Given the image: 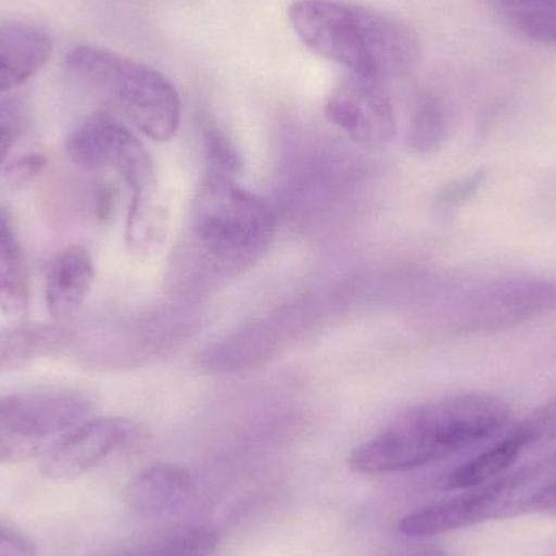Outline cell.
<instances>
[{
  "label": "cell",
  "instance_id": "1",
  "mask_svg": "<svg viewBox=\"0 0 556 556\" xmlns=\"http://www.w3.org/2000/svg\"><path fill=\"white\" fill-rule=\"evenodd\" d=\"M511 407L483 392L447 395L399 415L350 454L355 472H407L453 456L505 430Z\"/></svg>",
  "mask_w": 556,
  "mask_h": 556
},
{
  "label": "cell",
  "instance_id": "2",
  "mask_svg": "<svg viewBox=\"0 0 556 556\" xmlns=\"http://www.w3.org/2000/svg\"><path fill=\"white\" fill-rule=\"evenodd\" d=\"M288 18L307 49L356 77L391 80L420 65L417 31L389 13L346 0H296Z\"/></svg>",
  "mask_w": 556,
  "mask_h": 556
},
{
  "label": "cell",
  "instance_id": "3",
  "mask_svg": "<svg viewBox=\"0 0 556 556\" xmlns=\"http://www.w3.org/2000/svg\"><path fill=\"white\" fill-rule=\"evenodd\" d=\"M276 237L269 205L231 178L207 175L192 202L179 266L201 283L238 276L254 266Z\"/></svg>",
  "mask_w": 556,
  "mask_h": 556
},
{
  "label": "cell",
  "instance_id": "4",
  "mask_svg": "<svg viewBox=\"0 0 556 556\" xmlns=\"http://www.w3.org/2000/svg\"><path fill=\"white\" fill-rule=\"evenodd\" d=\"M556 509V453L508 470L463 495L404 516L399 531L407 538H433L490 521L521 518Z\"/></svg>",
  "mask_w": 556,
  "mask_h": 556
},
{
  "label": "cell",
  "instance_id": "5",
  "mask_svg": "<svg viewBox=\"0 0 556 556\" xmlns=\"http://www.w3.org/2000/svg\"><path fill=\"white\" fill-rule=\"evenodd\" d=\"M65 65L81 85L110 100L149 139L168 142L178 132L181 100L175 85L156 68L93 45L75 46Z\"/></svg>",
  "mask_w": 556,
  "mask_h": 556
},
{
  "label": "cell",
  "instance_id": "6",
  "mask_svg": "<svg viewBox=\"0 0 556 556\" xmlns=\"http://www.w3.org/2000/svg\"><path fill=\"white\" fill-rule=\"evenodd\" d=\"M80 392L36 391L0 395V464L41 459L46 451L90 417Z\"/></svg>",
  "mask_w": 556,
  "mask_h": 556
},
{
  "label": "cell",
  "instance_id": "7",
  "mask_svg": "<svg viewBox=\"0 0 556 556\" xmlns=\"http://www.w3.org/2000/svg\"><path fill=\"white\" fill-rule=\"evenodd\" d=\"M65 152L78 168L116 173L132 195L159 191L149 150L129 127L106 111L88 114L68 136Z\"/></svg>",
  "mask_w": 556,
  "mask_h": 556
},
{
  "label": "cell",
  "instance_id": "8",
  "mask_svg": "<svg viewBox=\"0 0 556 556\" xmlns=\"http://www.w3.org/2000/svg\"><path fill=\"white\" fill-rule=\"evenodd\" d=\"M556 311V280L542 277L486 281L467 296L463 324L473 332H505Z\"/></svg>",
  "mask_w": 556,
  "mask_h": 556
},
{
  "label": "cell",
  "instance_id": "9",
  "mask_svg": "<svg viewBox=\"0 0 556 556\" xmlns=\"http://www.w3.org/2000/svg\"><path fill=\"white\" fill-rule=\"evenodd\" d=\"M327 119L365 149H384L397 132L394 104L382 81L345 78L327 98Z\"/></svg>",
  "mask_w": 556,
  "mask_h": 556
},
{
  "label": "cell",
  "instance_id": "10",
  "mask_svg": "<svg viewBox=\"0 0 556 556\" xmlns=\"http://www.w3.org/2000/svg\"><path fill=\"white\" fill-rule=\"evenodd\" d=\"M136 437V427L117 417L88 418L55 441L39 459V472L54 482H72L100 466Z\"/></svg>",
  "mask_w": 556,
  "mask_h": 556
},
{
  "label": "cell",
  "instance_id": "11",
  "mask_svg": "<svg viewBox=\"0 0 556 556\" xmlns=\"http://www.w3.org/2000/svg\"><path fill=\"white\" fill-rule=\"evenodd\" d=\"M198 486L189 470L176 464H153L126 486V503L146 518H169L194 503Z\"/></svg>",
  "mask_w": 556,
  "mask_h": 556
},
{
  "label": "cell",
  "instance_id": "12",
  "mask_svg": "<svg viewBox=\"0 0 556 556\" xmlns=\"http://www.w3.org/2000/svg\"><path fill=\"white\" fill-rule=\"evenodd\" d=\"M52 55V38L45 28L26 22L0 25V94L22 87L38 75Z\"/></svg>",
  "mask_w": 556,
  "mask_h": 556
},
{
  "label": "cell",
  "instance_id": "13",
  "mask_svg": "<svg viewBox=\"0 0 556 556\" xmlns=\"http://www.w3.org/2000/svg\"><path fill=\"white\" fill-rule=\"evenodd\" d=\"M94 264L90 251L81 247L62 250L49 264L46 276V307L55 323L77 316L90 294Z\"/></svg>",
  "mask_w": 556,
  "mask_h": 556
},
{
  "label": "cell",
  "instance_id": "14",
  "mask_svg": "<svg viewBox=\"0 0 556 556\" xmlns=\"http://www.w3.org/2000/svg\"><path fill=\"white\" fill-rule=\"evenodd\" d=\"M71 327L25 323L0 329V376L22 371L48 356L67 352Z\"/></svg>",
  "mask_w": 556,
  "mask_h": 556
},
{
  "label": "cell",
  "instance_id": "15",
  "mask_svg": "<svg viewBox=\"0 0 556 556\" xmlns=\"http://www.w3.org/2000/svg\"><path fill=\"white\" fill-rule=\"evenodd\" d=\"M29 307V280L22 241L12 215L0 207V313L22 319Z\"/></svg>",
  "mask_w": 556,
  "mask_h": 556
},
{
  "label": "cell",
  "instance_id": "16",
  "mask_svg": "<svg viewBox=\"0 0 556 556\" xmlns=\"http://www.w3.org/2000/svg\"><path fill=\"white\" fill-rule=\"evenodd\" d=\"M168 233V211L160 202L159 191L132 195L126 224L127 250L137 257L159 253Z\"/></svg>",
  "mask_w": 556,
  "mask_h": 556
},
{
  "label": "cell",
  "instance_id": "17",
  "mask_svg": "<svg viewBox=\"0 0 556 556\" xmlns=\"http://www.w3.org/2000/svg\"><path fill=\"white\" fill-rule=\"evenodd\" d=\"M525 450V441L513 430L508 437L454 470L444 480V489L457 492V490H472L485 485L508 472Z\"/></svg>",
  "mask_w": 556,
  "mask_h": 556
},
{
  "label": "cell",
  "instance_id": "18",
  "mask_svg": "<svg viewBox=\"0 0 556 556\" xmlns=\"http://www.w3.org/2000/svg\"><path fill=\"white\" fill-rule=\"evenodd\" d=\"M218 547L220 538L214 528L191 526L156 541L127 548L116 556H215Z\"/></svg>",
  "mask_w": 556,
  "mask_h": 556
},
{
  "label": "cell",
  "instance_id": "19",
  "mask_svg": "<svg viewBox=\"0 0 556 556\" xmlns=\"http://www.w3.org/2000/svg\"><path fill=\"white\" fill-rule=\"evenodd\" d=\"M451 110L437 93H424L418 98L408 127V142L417 152L428 153L440 149L450 132Z\"/></svg>",
  "mask_w": 556,
  "mask_h": 556
},
{
  "label": "cell",
  "instance_id": "20",
  "mask_svg": "<svg viewBox=\"0 0 556 556\" xmlns=\"http://www.w3.org/2000/svg\"><path fill=\"white\" fill-rule=\"evenodd\" d=\"M202 147L207 162V175L235 179L241 172V156L237 146L214 124H208L202 130Z\"/></svg>",
  "mask_w": 556,
  "mask_h": 556
},
{
  "label": "cell",
  "instance_id": "21",
  "mask_svg": "<svg viewBox=\"0 0 556 556\" xmlns=\"http://www.w3.org/2000/svg\"><path fill=\"white\" fill-rule=\"evenodd\" d=\"M516 433L522 438L526 447L556 441V399L535 408L518 427Z\"/></svg>",
  "mask_w": 556,
  "mask_h": 556
},
{
  "label": "cell",
  "instance_id": "22",
  "mask_svg": "<svg viewBox=\"0 0 556 556\" xmlns=\"http://www.w3.org/2000/svg\"><path fill=\"white\" fill-rule=\"evenodd\" d=\"M48 159L39 152L23 153L10 160L3 168V179L10 189H25L45 173Z\"/></svg>",
  "mask_w": 556,
  "mask_h": 556
},
{
  "label": "cell",
  "instance_id": "23",
  "mask_svg": "<svg viewBox=\"0 0 556 556\" xmlns=\"http://www.w3.org/2000/svg\"><path fill=\"white\" fill-rule=\"evenodd\" d=\"M521 35L544 45L556 46V7L541 12L526 13L509 20Z\"/></svg>",
  "mask_w": 556,
  "mask_h": 556
},
{
  "label": "cell",
  "instance_id": "24",
  "mask_svg": "<svg viewBox=\"0 0 556 556\" xmlns=\"http://www.w3.org/2000/svg\"><path fill=\"white\" fill-rule=\"evenodd\" d=\"M23 108L18 101H0V166L5 162L15 143L16 137L22 132Z\"/></svg>",
  "mask_w": 556,
  "mask_h": 556
},
{
  "label": "cell",
  "instance_id": "25",
  "mask_svg": "<svg viewBox=\"0 0 556 556\" xmlns=\"http://www.w3.org/2000/svg\"><path fill=\"white\" fill-rule=\"evenodd\" d=\"M485 175L483 173H477V175L469 176V178L459 179V181L453 182L444 189L443 194L440 198V204L444 208H456L463 205L464 202L469 201L480 186H482Z\"/></svg>",
  "mask_w": 556,
  "mask_h": 556
},
{
  "label": "cell",
  "instance_id": "26",
  "mask_svg": "<svg viewBox=\"0 0 556 556\" xmlns=\"http://www.w3.org/2000/svg\"><path fill=\"white\" fill-rule=\"evenodd\" d=\"M485 2H489L498 12L505 13L508 20L556 7V0H485Z\"/></svg>",
  "mask_w": 556,
  "mask_h": 556
},
{
  "label": "cell",
  "instance_id": "27",
  "mask_svg": "<svg viewBox=\"0 0 556 556\" xmlns=\"http://www.w3.org/2000/svg\"><path fill=\"white\" fill-rule=\"evenodd\" d=\"M35 544L25 535L0 525V556H36Z\"/></svg>",
  "mask_w": 556,
  "mask_h": 556
},
{
  "label": "cell",
  "instance_id": "28",
  "mask_svg": "<svg viewBox=\"0 0 556 556\" xmlns=\"http://www.w3.org/2000/svg\"><path fill=\"white\" fill-rule=\"evenodd\" d=\"M410 556H447L446 552L438 551V548H431V551L418 552V554Z\"/></svg>",
  "mask_w": 556,
  "mask_h": 556
},
{
  "label": "cell",
  "instance_id": "29",
  "mask_svg": "<svg viewBox=\"0 0 556 556\" xmlns=\"http://www.w3.org/2000/svg\"><path fill=\"white\" fill-rule=\"evenodd\" d=\"M554 513H555V515H556V509H555V511H554Z\"/></svg>",
  "mask_w": 556,
  "mask_h": 556
},
{
  "label": "cell",
  "instance_id": "30",
  "mask_svg": "<svg viewBox=\"0 0 556 556\" xmlns=\"http://www.w3.org/2000/svg\"><path fill=\"white\" fill-rule=\"evenodd\" d=\"M554 556H556V552H555Z\"/></svg>",
  "mask_w": 556,
  "mask_h": 556
}]
</instances>
